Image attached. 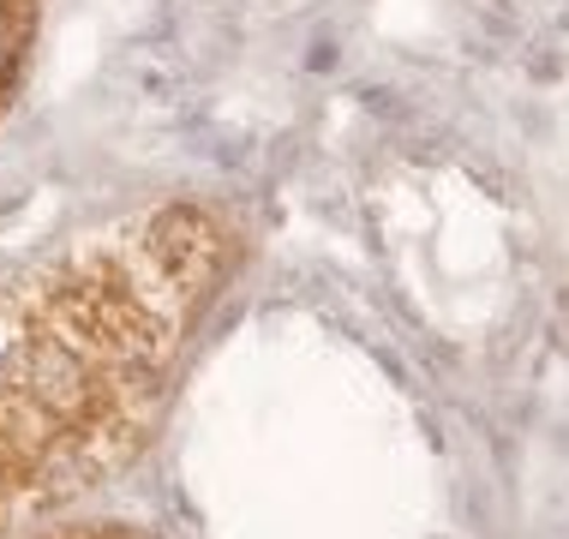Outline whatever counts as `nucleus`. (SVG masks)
I'll return each instance as SVG.
<instances>
[{"instance_id": "nucleus-1", "label": "nucleus", "mask_w": 569, "mask_h": 539, "mask_svg": "<svg viewBox=\"0 0 569 539\" xmlns=\"http://www.w3.org/2000/svg\"><path fill=\"white\" fill-rule=\"evenodd\" d=\"M30 37H37V0H0V114H7L12 90H19Z\"/></svg>"}]
</instances>
